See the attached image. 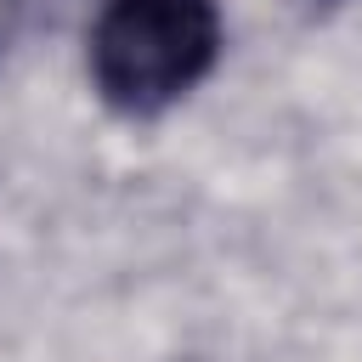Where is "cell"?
Instances as JSON below:
<instances>
[{
  "instance_id": "obj_1",
  "label": "cell",
  "mask_w": 362,
  "mask_h": 362,
  "mask_svg": "<svg viewBox=\"0 0 362 362\" xmlns=\"http://www.w3.org/2000/svg\"><path fill=\"white\" fill-rule=\"evenodd\" d=\"M226 23L215 0H102L90 17V85L124 119H153L209 79Z\"/></svg>"
}]
</instances>
